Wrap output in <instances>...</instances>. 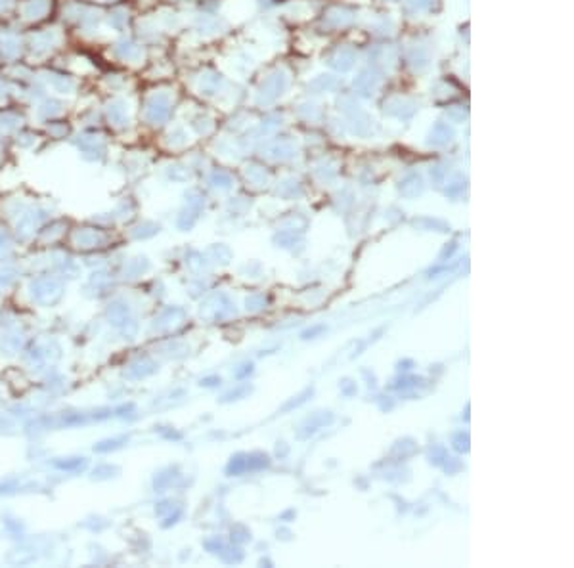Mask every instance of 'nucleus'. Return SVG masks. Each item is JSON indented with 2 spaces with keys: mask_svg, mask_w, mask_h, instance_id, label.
I'll list each match as a JSON object with an SVG mask.
<instances>
[{
  "mask_svg": "<svg viewBox=\"0 0 574 568\" xmlns=\"http://www.w3.org/2000/svg\"><path fill=\"white\" fill-rule=\"evenodd\" d=\"M48 10V2L46 0H29L25 6H23V14L29 19H35V17H42Z\"/></svg>",
  "mask_w": 574,
  "mask_h": 568,
  "instance_id": "f257e3e1",
  "label": "nucleus"
},
{
  "mask_svg": "<svg viewBox=\"0 0 574 568\" xmlns=\"http://www.w3.org/2000/svg\"><path fill=\"white\" fill-rule=\"evenodd\" d=\"M0 50H2V54L6 56V57H13V56L19 52V42H17V39L12 37V35H6V37L0 39Z\"/></svg>",
  "mask_w": 574,
  "mask_h": 568,
  "instance_id": "f03ea898",
  "label": "nucleus"
},
{
  "mask_svg": "<svg viewBox=\"0 0 574 568\" xmlns=\"http://www.w3.org/2000/svg\"><path fill=\"white\" fill-rule=\"evenodd\" d=\"M48 81L52 82V86L56 88V90H60V92H71V88H73V82L69 81V79H65V77H60V75H52V79H48Z\"/></svg>",
  "mask_w": 574,
  "mask_h": 568,
  "instance_id": "7ed1b4c3",
  "label": "nucleus"
},
{
  "mask_svg": "<svg viewBox=\"0 0 574 568\" xmlns=\"http://www.w3.org/2000/svg\"><path fill=\"white\" fill-rule=\"evenodd\" d=\"M117 52H119L121 57H132V56L136 54V48H134V44H130V42H123V44H119Z\"/></svg>",
  "mask_w": 574,
  "mask_h": 568,
  "instance_id": "20e7f679",
  "label": "nucleus"
},
{
  "mask_svg": "<svg viewBox=\"0 0 574 568\" xmlns=\"http://www.w3.org/2000/svg\"><path fill=\"white\" fill-rule=\"evenodd\" d=\"M4 4H6V0H0V8H2V6H4Z\"/></svg>",
  "mask_w": 574,
  "mask_h": 568,
  "instance_id": "39448f33",
  "label": "nucleus"
},
{
  "mask_svg": "<svg viewBox=\"0 0 574 568\" xmlns=\"http://www.w3.org/2000/svg\"><path fill=\"white\" fill-rule=\"evenodd\" d=\"M2 90H4V86H2V82H0V92H2Z\"/></svg>",
  "mask_w": 574,
  "mask_h": 568,
  "instance_id": "423d86ee",
  "label": "nucleus"
}]
</instances>
